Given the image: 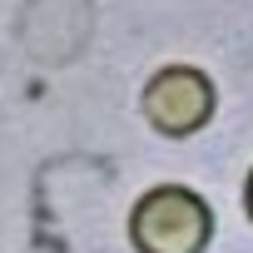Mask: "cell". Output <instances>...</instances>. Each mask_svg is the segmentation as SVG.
Wrapping results in <instances>:
<instances>
[{
    "mask_svg": "<svg viewBox=\"0 0 253 253\" xmlns=\"http://www.w3.org/2000/svg\"><path fill=\"white\" fill-rule=\"evenodd\" d=\"M243 213H248V223H253V169H248V179H243Z\"/></svg>",
    "mask_w": 253,
    "mask_h": 253,
    "instance_id": "3",
    "label": "cell"
},
{
    "mask_svg": "<svg viewBox=\"0 0 253 253\" xmlns=\"http://www.w3.org/2000/svg\"><path fill=\"white\" fill-rule=\"evenodd\" d=\"M213 238V209L189 184H154L129 209L134 253H204Z\"/></svg>",
    "mask_w": 253,
    "mask_h": 253,
    "instance_id": "1",
    "label": "cell"
},
{
    "mask_svg": "<svg viewBox=\"0 0 253 253\" xmlns=\"http://www.w3.org/2000/svg\"><path fill=\"white\" fill-rule=\"evenodd\" d=\"M213 104H218L213 80L204 70H194V65H164V70H154L149 84H144V94H139L144 119L154 124L159 134H169V139L199 134L204 124L213 119Z\"/></svg>",
    "mask_w": 253,
    "mask_h": 253,
    "instance_id": "2",
    "label": "cell"
}]
</instances>
